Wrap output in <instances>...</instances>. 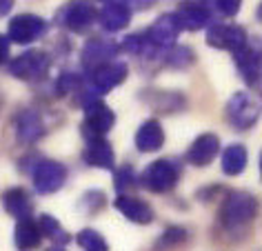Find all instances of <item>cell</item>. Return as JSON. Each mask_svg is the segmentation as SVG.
<instances>
[{
	"label": "cell",
	"mask_w": 262,
	"mask_h": 251,
	"mask_svg": "<svg viewBox=\"0 0 262 251\" xmlns=\"http://www.w3.org/2000/svg\"><path fill=\"white\" fill-rule=\"evenodd\" d=\"M38 229H40L42 238H49V240L56 242V244H67L71 240V236L62 229V224L49 214H42L38 218Z\"/></svg>",
	"instance_id": "25"
},
{
	"label": "cell",
	"mask_w": 262,
	"mask_h": 251,
	"mask_svg": "<svg viewBox=\"0 0 262 251\" xmlns=\"http://www.w3.org/2000/svg\"><path fill=\"white\" fill-rule=\"evenodd\" d=\"M3 209L14 218H29V214L34 211V202L27 194V189L23 187H11L7 191H3Z\"/></svg>",
	"instance_id": "21"
},
{
	"label": "cell",
	"mask_w": 262,
	"mask_h": 251,
	"mask_svg": "<svg viewBox=\"0 0 262 251\" xmlns=\"http://www.w3.org/2000/svg\"><path fill=\"white\" fill-rule=\"evenodd\" d=\"M227 120L235 129H251L260 120V107L251 100V96L245 91H238L227 102Z\"/></svg>",
	"instance_id": "7"
},
{
	"label": "cell",
	"mask_w": 262,
	"mask_h": 251,
	"mask_svg": "<svg viewBox=\"0 0 262 251\" xmlns=\"http://www.w3.org/2000/svg\"><path fill=\"white\" fill-rule=\"evenodd\" d=\"M140 180H142V187L154 191V194H167V191H171L176 184H178L180 169L176 162L162 158V160L151 162L145 171H142Z\"/></svg>",
	"instance_id": "4"
},
{
	"label": "cell",
	"mask_w": 262,
	"mask_h": 251,
	"mask_svg": "<svg viewBox=\"0 0 262 251\" xmlns=\"http://www.w3.org/2000/svg\"><path fill=\"white\" fill-rule=\"evenodd\" d=\"M16 136L18 140L29 144V142H36L45 136V122L38 111L34 109H25L16 116Z\"/></svg>",
	"instance_id": "18"
},
{
	"label": "cell",
	"mask_w": 262,
	"mask_h": 251,
	"mask_svg": "<svg viewBox=\"0 0 262 251\" xmlns=\"http://www.w3.org/2000/svg\"><path fill=\"white\" fill-rule=\"evenodd\" d=\"M180 27L187 31H198L211 25V0H182L178 11Z\"/></svg>",
	"instance_id": "9"
},
{
	"label": "cell",
	"mask_w": 262,
	"mask_h": 251,
	"mask_svg": "<svg viewBox=\"0 0 262 251\" xmlns=\"http://www.w3.org/2000/svg\"><path fill=\"white\" fill-rule=\"evenodd\" d=\"M207 45L213 49L235 51L247 45V31L240 25H211L207 31Z\"/></svg>",
	"instance_id": "12"
},
{
	"label": "cell",
	"mask_w": 262,
	"mask_h": 251,
	"mask_svg": "<svg viewBox=\"0 0 262 251\" xmlns=\"http://www.w3.org/2000/svg\"><path fill=\"white\" fill-rule=\"evenodd\" d=\"M76 242L80 244L84 251H109L107 240H104V238L100 236V231H96V229H82V231H78Z\"/></svg>",
	"instance_id": "27"
},
{
	"label": "cell",
	"mask_w": 262,
	"mask_h": 251,
	"mask_svg": "<svg viewBox=\"0 0 262 251\" xmlns=\"http://www.w3.org/2000/svg\"><path fill=\"white\" fill-rule=\"evenodd\" d=\"M231 54H233L235 69H238L242 80H245L249 87L258 85V80H260V51L245 45V47L235 49V51H231Z\"/></svg>",
	"instance_id": "15"
},
{
	"label": "cell",
	"mask_w": 262,
	"mask_h": 251,
	"mask_svg": "<svg viewBox=\"0 0 262 251\" xmlns=\"http://www.w3.org/2000/svg\"><path fill=\"white\" fill-rule=\"evenodd\" d=\"M180 31H182V27H180L178 16L176 14H162V16L156 18V23L147 29L145 38H147V43L156 49H169V47L176 45V38H178Z\"/></svg>",
	"instance_id": "10"
},
{
	"label": "cell",
	"mask_w": 262,
	"mask_h": 251,
	"mask_svg": "<svg viewBox=\"0 0 262 251\" xmlns=\"http://www.w3.org/2000/svg\"><path fill=\"white\" fill-rule=\"evenodd\" d=\"M118 45L111 43V40H100V38H96V40H89L84 45L82 49V67L84 69H94L98 65H104V62H111L118 54Z\"/></svg>",
	"instance_id": "17"
},
{
	"label": "cell",
	"mask_w": 262,
	"mask_h": 251,
	"mask_svg": "<svg viewBox=\"0 0 262 251\" xmlns=\"http://www.w3.org/2000/svg\"><path fill=\"white\" fill-rule=\"evenodd\" d=\"M187 238L189 236H187L185 227H169L165 234L160 236V240L156 242L154 251H173V249H178L180 244H185Z\"/></svg>",
	"instance_id": "26"
},
{
	"label": "cell",
	"mask_w": 262,
	"mask_h": 251,
	"mask_svg": "<svg viewBox=\"0 0 262 251\" xmlns=\"http://www.w3.org/2000/svg\"><path fill=\"white\" fill-rule=\"evenodd\" d=\"M16 0H0V18H5L11 11V7H14Z\"/></svg>",
	"instance_id": "34"
},
{
	"label": "cell",
	"mask_w": 262,
	"mask_h": 251,
	"mask_svg": "<svg viewBox=\"0 0 262 251\" xmlns=\"http://www.w3.org/2000/svg\"><path fill=\"white\" fill-rule=\"evenodd\" d=\"M116 209L127 218L129 222H136V224H149L154 222V209L151 204L140 200L136 196H127V194H120L116 198Z\"/></svg>",
	"instance_id": "16"
},
{
	"label": "cell",
	"mask_w": 262,
	"mask_h": 251,
	"mask_svg": "<svg viewBox=\"0 0 262 251\" xmlns=\"http://www.w3.org/2000/svg\"><path fill=\"white\" fill-rule=\"evenodd\" d=\"M145 100L151 104L156 111H162V114H173V111H180L187 104V100L180 94H173V91H149L147 96H142Z\"/></svg>",
	"instance_id": "23"
},
{
	"label": "cell",
	"mask_w": 262,
	"mask_h": 251,
	"mask_svg": "<svg viewBox=\"0 0 262 251\" xmlns=\"http://www.w3.org/2000/svg\"><path fill=\"white\" fill-rule=\"evenodd\" d=\"M9 45H11L9 38L0 34V65L7 62V58H9Z\"/></svg>",
	"instance_id": "33"
},
{
	"label": "cell",
	"mask_w": 262,
	"mask_h": 251,
	"mask_svg": "<svg viewBox=\"0 0 262 251\" xmlns=\"http://www.w3.org/2000/svg\"><path fill=\"white\" fill-rule=\"evenodd\" d=\"M84 107V122H82V134L91 136H107L116 124V114L109 109V104H104L98 98H91Z\"/></svg>",
	"instance_id": "5"
},
{
	"label": "cell",
	"mask_w": 262,
	"mask_h": 251,
	"mask_svg": "<svg viewBox=\"0 0 262 251\" xmlns=\"http://www.w3.org/2000/svg\"><path fill=\"white\" fill-rule=\"evenodd\" d=\"M98 23L104 31L116 34V31H122L131 23V11L122 3H109L98 11Z\"/></svg>",
	"instance_id": "20"
},
{
	"label": "cell",
	"mask_w": 262,
	"mask_h": 251,
	"mask_svg": "<svg viewBox=\"0 0 262 251\" xmlns=\"http://www.w3.org/2000/svg\"><path fill=\"white\" fill-rule=\"evenodd\" d=\"M114 187L118 194H124L127 189H134L136 187V174L131 167H120L114 176Z\"/></svg>",
	"instance_id": "29"
},
{
	"label": "cell",
	"mask_w": 262,
	"mask_h": 251,
	"mask_svg": "<svg viewBox=\"0 0 262 251\" xmlns=\"http://www.w3.org/2000/svg\"><path fill=\"white\" fill-rule=\"evenodd\" d=\"M220 154V138L215 134H202L193 140V144L187 151V162L193 167H207L213 162V158Z\"/></svg>",
	"instance_id": "14"
},
{
	"label": "cell",
	"mask_w": 262,
	"mask_h": 251,
	"mask_svg": "<svg viewBox=\"0 0 262 251\" xmlns=\"http://www.w3.org/2000/svg\"><path fill=\"white\" fill-rule=\"evenodd\" d=\"M247 162H249V154L242 144H229L222 151V171L227 176H240L247 169Z\"/></svg>",
	"instance_id": "24"
},
{
	"label": "cell",
	"mask_w": 262,
	"mask_h": 251,
	"mask_svg": "<svg viewBox=\"0 0 262 251\" xmlns=\"http://www.w3.org/2000/svg\"><path fill=\"white\" fill-rule=\"evenodd\" d=\"M47 251H64L62 247H51V249H47Z\"/></svg>",
	"instance_id": "35"
},
{
	"label": "cell",
	"mask_w": 262,
	"mask_h": 251,
	"mask_svg": "<svg viewBox=\"0 0 262 251\" xmlns=\"http://www.w3.org/2000/svg\"><path fill=\"white\" fill-rule=\"evenodd\" d=\"M78 87H80V78H78L76 74H62L60 78L56 80V91L58 96H67L69 91H76Z\"/></svg>",
	"instance_id": "30"
},
{
	"label": "cell",
	"mask_w": 262,
	"mask_h": 251,
	"mask_svg": "<svg viewBox=\"0 0 262 251\" xmlns=\"http://www.w3.org/2000/svg\"><path fill=\"white\" fill-rule=\"evenodd\" d=\"M98 11L91 0H69L56 11V25L74 34H82L96 23Z\"/></svg>",
	"instance_id": "2"
},
{
	"label": "cell",
	"mask_w": 262,
	"mask_h": 251,
	"mask_svg": "<svg viewBox=\"0 0 262 251\" xmlns=\"http://www.w3.org/2000/svg\"><path fill=\"white\" fill-rule=\"evenodd\" d=\"M42 240V234L38 229V222H34L31 218H20L16 224V231H14V242L20 251H29V249H36Z\"/></svg>",
	"instance_id": "22"
},
{
	"label": "cell",
	"mask_w": 262,
	"mask_h": 251,
	"mask_svg": "<svg viewBox=\"0 0 262 251\" xmlns=\"http://www.w3.org/2000/svg\"><path fill=\"white\" fill-rule=\"evenodd\" d=\"M47 31V20L36 14H18L9 20V29H7V38L9 43L16 45H31L38 38L45 36Z\"/></svg>",
	"instance_id": "6"
},
{
	"label": "cell",
	"mask_w": 262,
	"mask_h": 251,
	"mask_svg": "<svg viewBox=\"0 0 262 251\" xmlns=\"http://www.w3.org/2000/svg\"><path fill=\"white\" fill-rule=\"evenodd\" d=\"M31 176H34V187L38 194L49 196L64 187V182H67V167L56 160H40L34 167Z\"/></svg>",
	"instance_id": "8"
},
{
	"label": "cell",
	"mask_w": 262,
	"mask_h": 251,
	"mask_svg": "<svg viewBox=\"0 0 262 251\" xmlns=\"http://www.w3.org/2000/svg\"><path fill=\"white\" fill-rule=\"evenodd\" d=\"M240 7H242V0H215V9L227 18H233L240 11Z\"/></svg>",
	"instance_id": "31"
},
{
	"label": "cell",
	"mask_w": 262,
	"mask_h": 251,
	"mask_svg": "<svg viewBox=\"0 0 262 251\" xmlns=\"http://www.w3.org/2000/svg\"><path fill=\"white\" fill-rule=\"evenodd\" d=\"M49 67H51V58L45 54V51H38V49L25 51V54L16 56L14 60H9V65H7L9 74L23 82L42 80V78L49 74Z\"/></svg>",
	"instance_id": "3"
},
{
	"label": "cell",
	"mask_w": 262,
	"mask_h": 251,
	"mask_svg": "<svg viewBox=\"0 0 262 251\" xmlns=\"http://www.w3.org/2000/svg\"><path fill=\"white\" fill-rule=\"evenodd\" d=\"M162 144H165V129L158 120H145L142 127L136 134V149L140 154H154V151H160Z\"/></svg>",
	"instance_id": "19"
},
{
	"label": "cell",
	"mask_w": 262,
	"mask_h": 251,
	"mask_svg": "<svg viewBox=\"0 0 262 251\" xmlns=\"http://www.w3.org/2000/svg\"><path fill=\"white\" fill-rule=\"evenodd\" d=\"M258 198L247 191H231L220 207V222L225 229H240L258 216Z\"/></svg>",
	"instance_id": "1"
},
{
	"label": "cell",
	"mask_w": 262,
	"mask_h": 251,
	"mask_svg": "<svg viewBox=\"0 0 262 251\" xmlns=\"http://www.w3.org/2000/svg\"><path fill=\"white\" fill-rule=\"evenodd\" d=\"M127 65L124 62H104V65H98L89 71V82H91V89L96 94H107L118 85H122L127 80Z\"/></svg>",
	"instance_id": "11"
},
{
	"label": "cell",
	"mask_w": 262,
	"mask_h": 251,
	"mask_svg": "<svg viewBox=\"0 0 262 251\" xmlns=\"http://www.w3.org/2000/svg\"><path fill=\"white\" fill-rule=\"evenodd\" d=\"M100 3H109V0H100Z\"/></svg>",
	"instance_id": "36"
},
{
	"label": "cell",
	"mask_w": 262,
	"mask_h": 251,
	"mask_svg": "<svg viewBox=\"0 0 262 251\" xmlns=\"http://www.w3.org/2000/svg\"><path fill=\"white\" fill-rule=\"evenodd\" d=\"M165 62L169 67H176V69H185L189 65L195 62V54L191 47H169L167 56H165Z\"/></svg>",
	"instance_id": "28"
},
{
	"label": "cell",
	"mask_w": 262,
	"mask_h": 251,
	"mask_svg": "<svg viewBox=\"0 0 262 251\" xmlns=\"http://www.w3.org/2000/svg\"><path fill=\"white\" fill-rule=\"evenodd\" d=\"M124 7H127L129 11H145L149 7H154L156 0H124Z\"/></svg>",
	"instance_id": "32"
},
{
	"label": "cell",
	"mask_w": 262,
	"mask_h": 251,
	"mask_svg": "<svg viewBox=\"0 0 262 251\" xmlns=\"http://www.w3.org/2000/svg\"><path fill=\"white\" fill-rule=\"evenodd\" d=\"M82 160L87 162L89 167L114 171V167H116L114 147H111V142L104 136H91V138H87V147L82 151Z\"/></svg>",
	"instance_id": "13"
}]
</instances>
